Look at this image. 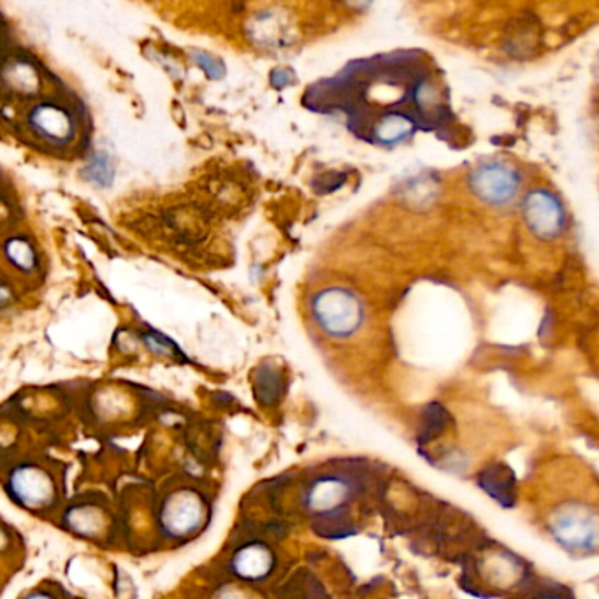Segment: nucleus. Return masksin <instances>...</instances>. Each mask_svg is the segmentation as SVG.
Returning <instances> with one entry per match:
<instances>
[{
  "instance_id": "4468645a",
  "label": "nucleus",
  "mask_w": 599,
  "mask_h": 599,
  "mask_svg": "<svg viewBox=\"0 0 599 599\" xmlns=\"http://www.w3.org/2000/svg\"><path fill=\"white\" fill-rule=\"evenodd\" d=\"M192 58H194L195 64L199 65L211 80H220L224 76L225 67L218 58L206 55V53H194Z\"/></svg>"
},
{
  "instance_id": "f03ea898",
  "label": "nucleus",
  "mask_w": 599,
  "mask_h": 599,
  "mask_svg": "<svg viewBox=\"0 0 599 599\" xmlns=\"http://www.w3.org/2000/svg\"><path fill=\"white\" fill-rule=\"evenodd\" d=\"M159 522L167 538L183 540L195 535L203 527L206 505L197 492L180 489L162 501Z\"/></svg>"
},
{
  "instance_id": "f257e3e1",
  "label": "nucleus",
  "mask_w": 599,
  "mask_h": 599,
  "mask_svg": "<svg viewBox=\"0 0 599 599\" xmlns=\"http://www.w3.org/2000/svg\"><path fill=\"white\" fill-rule=\"evenodd\" d=\"M550 529L570 552H587L598 545V513L580 503L561 506L552 515Z\"/></svg>"
},
{
  "instance_id": "9b49d317",
  "label": "nucleus",
  "mask_w": 599,
  "mask_h": 599,
  "mask_svg": "<svg viewBox=\"0 0 599 599\" xmlns=\"http://www.w3.org/2000/svg\"><path fill=\"white\" fill-rule=\"evenodd\" d=\"M99 524L102 526V517L99 519V510H95L92 506L74 510L69 519L71 529H74L78 535L87 536V538H92L95 533H99V529H102Z\"/></svg>"
},
{
  "instance_id": "1a4fd4ad",
  "label": "nucleus",
  "mask_w": 599,
  "mask_h": 599,
  "mask_svg": "<svg viewBox=\"0 0 599 599\" xmlns=\"http://www.w3.org/2000/svg\"><path fill=\"white\" fill-rule=\"evenodd\" d=\"M30 123L41 138L50 139L51 143H67L74 134L71 116L64 109L43 104L32 111Z\"/></svg>"
},
{
  "instance_id": "9d476101",
  "label": "nucleus",
  "mask_w": 599,
  "mask_h": 599,
  "mask_svg": "<svg viewBox=\"0 0 599 599\" xmlns=\"http://www.w3.org/2000/svg\"><path fill=\"white\" fill-rule=\"evenodd\" d=\"M83 176L90 183L99 185V187H109L115 180V164L108 153H97L94 159L90 160V164L85 167Z\"/></svg>"
},
{
  "instance_id": "dca6fc26",
  "label": "nucleus",
  "mask_w": 599,
  "mask_h": 599,
  "mask_svg": "<svg viewBox=\"0 0 599 599\" xmlns=\"http://www.w3.org/2000/svg\"><path fill=\"white\" fill-rule=\"evenodd\" d=\"M215 599H248V596L236 587H225Z\"/></svg>"
},
{
  "instance_id": "a211bd4d",
  "label": "nucleus",
  "mask_w": 599,
  "mask_h": 599,
  "mask_svg": "<svg viewBox=\"0 0 599 599\" xmlns=\"http://www.w3.org/2000/svg\"><path fill=\"white\" fill-rule=\"evenodd\" d=\"M540 599H543V598H540ZM545 599H552V598H545Z\"/></svg>"
},
{
  "instance_id": "423d86ee",
  "label": "nucleus",
  "mask_w": 599,
  "mask_h": 599,
  "mask_svg": "<svg viewBox=\"0 0 599 599\" xmlns=\"http://www.w3.org/2000/svg\"><path fill=\"white\" fill-rule=\"evenodd\" d=\"M524 217L538 238H556L564 225V211L554 195L535 190L524 201Z\"/></svg>"
},
{
  "instance_id": "20e7f679",
  "label": "nucleus",
  "mask_w": 599,
  "mask_h": 599,
  "mask_svg": "<svg viewBox=\"0 0 599 599\" xmlns=\"http://www.w3.org/2000/svg\"><path fill=\"white\" fill-rule=\"evenodd\" d=\"M8 489L20 505L29 510H43L55 498V480L37 464H22L9 475Z\"/></svg>"
},
{
  "instance_id": "2eb2a0df",
  "label": "nucleus",
  "mask_w": 599,
  "mask_h": 599,
  "mask_svg": "<svg viewBox=\"0 0 599 599\" xmlns=\"http://www.w3.org/2000/svg\"><path fill=\"white\" fill-rule=\"evenodd\" d=\"M145 341L148 348L152 350L153 354L160 355H173L174 350H178V348L174 347L171 341L167 340L166 336H162L159 332H152V334H145Z\"/></svg>"
},
{
  "instance_id": "f3484780",
  "label": "nucleus",
  "mask_w": 599,
  "mask_h": 599,
  "mask_svg": "<svg viewBox=\"0 0 599 599\" xmlns=\"http://www.w3.org/2000/svg\"><path fill=\"white\" fill-rule=\"evenodd\" d=\"M22 599H55V598H53V596H51L50 592L36 591V592H30V594H27V596H25V598H22Z\"/></svg>"
},
{
  "instance_id": "0eeeda50",
  "label": "nucleus",
  "mask_w": 599,
  "mask_h": 599,
  "mask_svg": "<svg viewBox=\"0 0 599 599\" xmlns=\"http://www.w3.org/2000/svg\"><path fill=\"white\" fill-rule=\"evenodd\" d=\"M352 498V485L340 475H322L306 494V505L317 515H332L347 506Z\"/></svg>"
},
{
  "instance_id": "6e6552de",
  "label": "nucleus",
  "mask_w": 599,
  "mask_h": 599,
  "mask_svg": "<svg viewBox=\"0 0 599 599\" xmlns=\"http://www.w3.org/2000/svg\"><path fill=\"white\" fill-rule=\"evenodd\" d=\"M231 571L245 582H262L273 573L275 554L262 543H246L231 557Z\"/></svg>"
},
{
  "instance_id": "ddd939ff",
  "label": "nucleus",
  "mask_w": 599,
  "mask_h": 599,
  "mask_svg": "<svg viewBox=\"0 0 599 599\" xmlns=\"http://www.w3.org/2000/svg\"><path fill=\"white\" fill-rule=\"evenodd\" d=\"M280 387H282V380L275 369L260 368L259 376H257V392L262 401H266V403L275 401L280 394Z\"/></svg>"
},
{
  "instance_id": "f8f14e48",
  "label": "nucleus",
  "mask_w": 599,
  "mask_h": 599,
  "mask_svg": "<svg viewBox=\"0 0 599 599\" xmlns=\"http://www.w3.org/2000/svg\"><path fill=\"white\" fill-rule=\"evenodd\" d=\"M6 255L8 259L18 266V269L30 271L36 264V253L32 250L29 243H25L23 239L13 238L6 243Z\"/></svg>"
},
{
  "instance_id": "7ed1b4c3",
  "label": "nucleus",
  "mask_w": 599,
  "mask_h": 599,
  "mask_svg": "<svg viewBox=\"0 0 599 599\" xmlns=\"http://www.w3.org/2000/svg\"><path fill=\"white\" fill-rule=\"evenodd\" d=\"M313 313L320 327L338 338L354 334L362 320L359 299L343 289L320 292L313 301Z\"/></svg>"
},
{
  "instance_id": "39448f33",
  "label": "nucleus",
  "mask_w": 599,
  "mask_h": 599,
  "mask_svg": "<svg viewBox=\"0 0 599 599\" xmlns=\"http://www.w3.org/2000/svg\"><path fill=\"white\" fill-rule=\"evenodd\" d=\"M473 192L491 204H505L517 194L519 178L510 167L499 162H487L471 174Z\"/></svg>"
}]
</instances>
